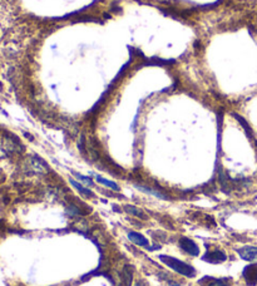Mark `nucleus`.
Masks as SVG:
<instances>
[{"label": "nucleus", "instance_id": "nucleus-1", "mask_svg": "<svg viewBox=\"0 0 257 286\" xmlns=\"http://www.w3.org/2000/svg\"><path fill=\"white\" fill-rule=\"evenodd\" d=\"M160 260L163 264H166L170 269H172L173 271L178 272V274L183 275L186 277H193L196 275V270H194L193 266L188 265L186 262L181 261V260L176 259V257H172V256H167V255H160L158 256Z\"/></svg>", "mask_w": 257, "mask_h": 286}, {"label": "nucleus", "instance_id": "nucleus-11", "mask_svg": "<svg viewBox=\"0 0 257 286\" xmlns=\"http://www.w3.org/2000/svg\"><path fill=\"white\" fill-rule=\"evenodd\" d=\"M69 182H70V185H72V186L74 187V188H76L77 191H79V193H80L82 196H84V197H94V193L92 192V191L89 190V188H85V187L83 186V185H80L79 182H77L76 180L69 178Z\"/></svg>", "mask_w": 257, "mask_h": 286}, {"label": "nucleus", "instance_id": "nucleus-14", "mask_svg": "<svg viewBox=\"0 0 257 286\" xmlns=\"http://www.w3.org/2000/svg\"><path fill=\"white\" fill-rule=\"evenodd\" d=\"M96 178H97V181L99 182V184L104 185V186L108 187V188H111V190L119 191V186L117 184H115V182H113V181L106 180V178L100 177V176H96Z\"/></svg>", "mask_w": 257, "mask_h": 286}, {"label": "nucleus", "instance_id": "nucleus-4", "mask_svg": "<svg viewBox=\"0 0 257 286\" xmlns=\"http://www.w3.org/2000/svg\"><path fill=\"white\" fill-rule=\"evenodd\" d=\"M202 260L206 262H209V264H221V262L226 261L227 256L221 250H212L209 252H206Z\"/></svg>", "mask_w": 257, "mask_h": 286}, {"label": "nucleus", "instance_id": "nucleus-10", "mask_svg": "<svg viewBox=\"0 0 257 286\" xmlns=\"http://www.w3.org/2000/svg\"><path fill=\"white\" fill-rule=\"evenodd\" d=\"M128 238H129L132 242H134L136 245H138V246H143V247L148 246V240H147V238H145L143 235H141L139 232H134V231L128 232Z\"/></svg>", "mask_w": 257, "mask_h": 286}, {"label": "nucleus", "instance_id": "nucleus-7", "mask_svg": "<svg viewBox=\"0 0 257 286\" xmlns=\"http://www.w3.org/2000/svg\"><path fill=\"white\" fill-rule=\"evenodd\" d=\"M231 279H216L211 276H203L198 284L202 286H230Z\"/></svg>", "mask_w": 257, "mask_h": 286}, {"label": "nucleus", "instance_id": "nucleus-13", "mask_svg": "<svg viewBox=\"0 0 257 286\" xmlns=\"http://www.w3.org/2000/svg\"><path fill=\"white\" fill-rule=\"evenodd\" d=\"M124 211H126L127 214L132 215V216H136V217H138V219H142V220H145V219H147V216H145L142 211L139 210V208H137L136 206H132V205L124 206Z\"/></svg>", "mask_w": 257, "mask_h": 286}, {"label": "nucleus", "instance_id": "nucleus-3", "mask_svg": "<svg viewBox=\"0 0 257 286\" xmlns=\"http://www.w3.org/2000/svg\"><path fill=\"white\" fill-rule=\"evenodd\" d=\"M179 247L187 253H190L191 256L200 255V247L197 246L194 241H192L188 237H185V236L179 238Z\"/></svg>", "mask_w": 257, "mask_h": 286}, {"label": "nucleus", "instance_id": "nucleus-9", "mask_svg": "<svg viewBox=\"0 0 257 286\" xmlns=\"http://www.w3.org/2000/svg\"><path fill=\"white\" fill-rule=\"evenodd\" d=\"M133 280V269L132 266H124L121 272V281L123 286H130Z\"/></svg>", "mask_w": 257, "mask_h": 286}, {"label": "nucleus", "instance_id": "nucleus-12", "mask_svg": "<svg viewBox=\"0 0 257 286\" xmlns=\"http://www.w3.org/2000/svg\"><path fill=\"white\" fill-rule=\"evenodd\" d=\"M136 187L138 188L139 191H142V192L154 196V197H157V199L168 200V197H167V196L164 195V193L160 192V191H156V190H153V188H149V187H147V186H143V185H137Z\"/></svg>", "mask_w": 257, "mask_h": 286}, {"label": "nucleus", "instance_id": "nucleus-5", "mask_svg": "<svg viewBox=\"0 0 257 286\" xmlns=\"http://www.w3.org/2000/svg\"><path fill=\"white\" fill-rule=\"evenodd\" d=\"M4 151L6 153L13 154V153H19L23 147H21L20 142L16 138V137H8V138L4 139Z\"/></svg>", "mask_w": 257, "mask_h": 286}, {"label": "nucleus", "instance_id": "nucleus-15", "mask_svg": "<svg viewBox=\"0 0 257 286\" xmlns=\"http://www.w3.org/2000/svg\"><path fill=\"white\" fill-rule=\"evenodd\" d=\"M72 173H73V175H74V176H76L77 180L82 181L83 184L88 185V186H91V187H92V186H94V182H93V181H92L89 177H85V176L80 175V173H78V172H74V171H73Z\"/></svg>", "mask_w": 257, "mask_h": 286}, {"label": "nucleus", "instance_id": "nucleus-2", "mask_svg": "<svg viewBox=\"0 0 257 286\" xmlns=\"http://www.w3.org/2000/svg\"><path fill=\"white\" fill-rule=\"evenodd\" d=\"M247 286H257V264H250L242 271Z\"/></svg>", "mask_w": 257, "mask_h": 286}, {"label": "nucleus", "instance_id": "nucleus-6", "mask_svg": "<svg viewBox=\"0 0 257 286\" xmlns=\"http://www.w3.org/2000/svg\"><path fill=\"white\" fill-rule=\"evenodd\" d=\"M237 253L245 261H255L257 260V246H243L237 250Z\"/></svg>", "mask_w": 257, "mask_h": 286}, {"label": "nucleus", "instance_id": "nucleus-8", "mask_svg": "<svg viewBox=\"0 0 257 286\" xmlns=\"http://www.w3.org/2000/svg\"><path fill=\"white\" fill-rule=\"evenodd\" d=\"M29 167L35 173H47L49 171V167L47 166V163L39 157H32L31 160H29Z\"/></svg>", "mask_w": 257, "mask_h": 286}, {"label": "nucleus", "instance_id": "nucleus-16", "mask_svg": "<svg viewBox=\"0 0 257 286\" xmlns=\"http://www.w3.org/2000/svg\"><path fill=\"white\" fill-rule=\"evenodd\" d=\"M233 116H235V117L237 118V120H239L240 123L242 124V127L245 128V131H246V132H247L248 137H252V131H251V128H250V126H248V124H247V122H246V120L243 119V118H242V117H240V116H237V115H233Z\"/></svg>", "mask_w": 257, "mask_h": 286}]
</instances>
